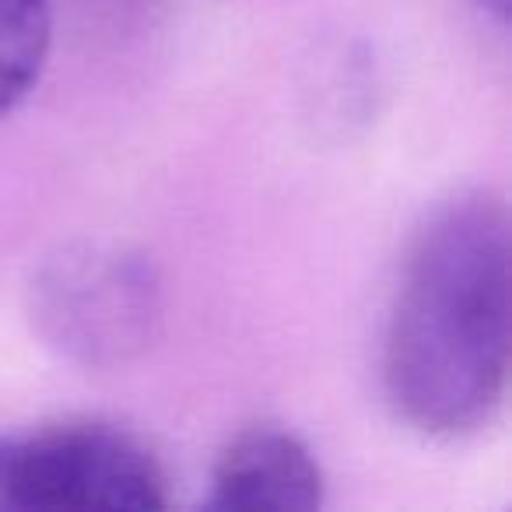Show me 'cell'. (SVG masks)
<instances>
[{"label": "cell", "mask_w": 512, "mask_h": 512, "mask_svg": "<svg viewBox=\"0 0 512 512\" xmlns=\"http://www.w3.org/2000/svg\"><path fill=\"white\" fill-rule=\"evenodd\" d=\"M509 218L488 193L432 214L407 256L386 330L383 383L425 435H467L502 404L512 348Z\"/></svg>", "instance_id": "obj_1"}, {"label": "cell", "mask_w": 512, "mask_h": 512, "mask_svg": "<svg viewBox=\"0 0 512 512\" xmlns=\"http://www.w3.org/2000/svg\"><path fill=\"white\" fill-rule=\"evenodd\" d=\"M32 316L64 355L85 365H120L155 334L158 278L127 246L78 242L39 267Z\"/></svg>", "instance_id": "obj_2"}, {"label": "cell", "mask_w": 512, "mask_h": 512, "mask_svg": "<svg viewBox=\"0 0 512 512\" xmlns=\"http://www.w3.org/2000/svg\"><path fill=\"white\" fill-rule=\"evenodd\" d=\"M165 474L134 439L109 425L46 428L0 439V509H165Z\"/></svg>", "instance_id": "obj_3"}, {"label": "cell", "mask_w": 512, "mask_h": 512, "mask_svg": "<svg viewBox=\"0 0 512 512\" xmlns=\"http://www.w3.org/2000/svg\"><path fill=\"white\" fill-rule=\"evenodd\" d=\"M204 505L218 512H313L323 505V470L299 435L249 428L218 456Z\"/></svg>", "instance_id": "obj_4"}, {"label": "cell", "mask_w": 512, "mask_h": 512, "mask_svg": "<svg viewBox=\"0 0 512 512\" xmlns=\"http://www.w3.org/2000/svg\"><path fill=\"white\" fill-rule=\"evenodd\" d=\"M50 43V0H0V116L36 88Z\"/></svg>", "instance_id": "obj_5"}, {"label": "cell", "mask_w": 512, "mask_h": 512, "mask_svg": "<svg viewBox=\"0 0 512 512\" xmlns=\"http://www.w3.org/2000/svg\"><path fill=\"white\" fill-rule=\"evenodd\" d=\"M477 4H481L484 11H491L495 18H502V22L509 18V0H477Z\"/></svg>", "instance_id": "obj_6"}]
</instances>
